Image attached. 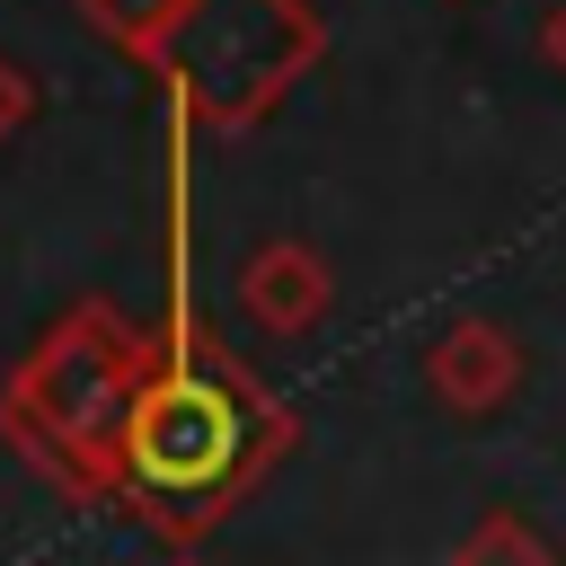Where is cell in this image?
<instances>
[{"label":"cell","mask_w":566,"mask_h":566,"mask_svg":"<svg viewBox=\"0 0 566 566\" xmlns=\"http://www.w3.org/2000/svg\"><path fill=\"white\" fill-rule=\"evenodd\" d=\"M292 442H301V416L230 354V336L186 301V274H177L159 363L124 416L115 504L168 548H195L274 478Z\"/></svg>","instance_id":"1"},{"label":"cell","mask_w":566,"mask_h":566,"mask_svg":"<svg viewBox=\"0 0 566 566\" xmlns=\"http://www.w3.org/2000/svg\"><path fill=\"white\" fill-rule=\"evenodd\" d=\"M159 363V336H142L115 301H71L0 380V442L71 504L106 513L115 504V451L124 416Z\"/></svg>","instance_id":"2"},{"label":"cell","mask_w":566,"mask_h":566,"mask_svg":"<svg viewBox=\"0 0 566 566\" xmlns=\"http://www.w3.org/2000/svg\"><path fill=\"white\" fill-rule=\"evenodd\" d=\"M327 62V18L310 0H186L159 88L195 133H256L310 71Z\"/></svg>","instance_id":"3"},{"label":"cell","mask_w":566,"mask_h":566,"mask_svg":"<svg viewBox=\"0 0 566 566\" xmlns=\"http://www.w3.org/2000/svg\"><path fill=\"white\" fill-rule=\"evenodd\" d=\"M230 310L256 327V336H310L327 310H336V274H327V256L310 248V239H265V248H248L239 256V274H230Z\"/></svg>","instance_id":"4"},{"label":"cell","mask_w":566,"mask_h":566,"mask_svg":"<svg viewBox=\"0 0 566 566\" xmlns=\"http://www.w3.org/2000/svg\"><path fill=\"white\" fill-rule=\"evenodd\" d=\"M522 371H531V354H522L513 327L486 318V310H460V318L424 345V389H433V407H451V416H495V407L522 389Z\"/></svg>","instance_id":"5"},{"label":"cell","mask_w":566,"mask_h":566,"mask_svg":"<svg viewBox=\"0 0 566 566\" xmlns=\"http://www.w3.org/2000/svg\"><path fill=\"white\" fill-rule=\"evenodd\" d=\"M80 18H88V35H106V44L133 53L142 71H159V53H168L186 0H80Z\"/></svg>","instance_id":"6"},{"label":"cell","mask_w":566,"mask_h":566,"mask_svg":"<svg viewBox=\"0 0 566 566\" xmlns=\"http://www.w3.org/2000/svg\"><path fill=\"white\" fill-rule=\"evenodd\" d=\"M451 566H557V548L513 513V504H486L469 531H460V548H451Z\"/></svg>","instance_id":"7"},{"label":"cell","mask_w":566,"mask_h":566,"mask_svg":"<svg viewBox=\"0 0 566 566\" xmlns=\"http://www.w3.org/2000/svg\"><path fill=\"white\" fill-rule=\"evenodd\" d=\"M27 115H35V80H27V71H18L9 53H0V142H9V133H18Z\"/></svg>","instance_id":"8"},{"label":"cell","mask_w":566,"mask_h":566,"mask_svg":"<svg viewBox=\"0 0 566 566\" xmlns=\"http://www.w3.org/2000/svg\"><path fill=\"white\" fill-rule=\"evenodd\" d=\"M539 53H548V71L566 80V0H557V9L539 18Z\"/></svg>","instance_id":"9"},{"label":"cell","mask_w":566,"mask_h":566,"mask_svg":"<svg viewBox=\"0 0 566 566\" xmlns=\"http://www.w3.org/2000/svg\"><path fill=\"white\" fill-rule=\"evenodd\" d=\"M168 566H203V557H195V548H177V557H168Z\"/></svg>","instance_id":"10"}]
</instances>
